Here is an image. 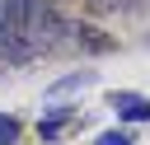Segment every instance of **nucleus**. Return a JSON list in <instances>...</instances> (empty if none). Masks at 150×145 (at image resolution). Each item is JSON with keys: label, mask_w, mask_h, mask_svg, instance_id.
Returning <instances> with one entry per match:
<instances>
[{"label": "nucleus", "mask_w": 150, "mask_h": 145, "mask_svg": "<svg viewBox=\"0 0 150 145\" xmlns=\"http://www.w3.org/2000/svg\"><path fill=\"white\" fill-rule=\"evenodd\" d=\"M33 9H38V0H0V56L14 65L33 61V51H28Z\"/></svg>", "instance_id": "f257e3e1"}, {"label": "nucleus", "mask_w": 150, "mask_h": 145, "mask_svg": "<svg viewBox=\"0 0 150 145\" xmlns=\"http://www.w3.org/2000/svg\"><path fill=\"white\" fill-rule=\"evenodd\" d=\"M70 117H75L70 108H56V112H47V117L38 122V136H42V140H56V136L70 126Z\"/></svg>", "instance_id": "7ed1b4c3"}, {"label": "nucleus", "mask_w": 150, "mask_h": 145, "mask_svg": "<svg viewBox=\"0 0 150 145\" xmlns=\"http://www.w3.org/2000/svg\"><path fill=\"white\" fill-rule=\"evenodd\" d=\"M94 145H136V140H131V131H103Z\"/></svg>", "instance_id": "423d86ee"}, {"label": "nucleus", "mask_w": 150, "mask_h": 145, "mask_svg": "<svg viewBox=\"0 0 150 145\" xmlns=\"http://www.w3.org/2000/svg\"><path fill=\"white\" fill-rule=\"evenodd\" d=\"M84 5H94V9H127L131 0H84Z\"/></svg>", "instance_id": "0eeeda50"}, {"label": "nucleus", "mask_w": 150, "mask_h": 145, "mask_svg": "<svg viewBox=\"0 0 150 145\" xmlns=\"http://www.w3.org/2000/svg\"><path fill=\"white\" fill-rule=\"evenodd\" d=\"M108 108H112L122 122H150V98H145V94L117 89V94H108Z\"/></svg>", "instance_id": "f03ea898"}, {"label": "nucleus", "mask_w": 150, "mask_h": 145, "mask_svg": "<svg viewBox=\"0 0 150 145\" xmlns=\"http://www.w3.org/2000/svg\"><path fill=\"white\" fill-rule=\"evenodd\" d=\"M19 140H23V122L0 112V145H19Z\"/></svg>", "instance_id": "39448f33"}, {"label": "nucleus", "mask_w": 150, "mask_h": 145, "mask_svg": "<svg viewBox=\"0 0 150 145\" xmlns=\"http://www.w3.org/2000/svg\"><path fill=\"white\" fill-rule=\"evenodd\" d=\"M89 84H94V70L66 75V80H56V84H52V98H56V94H70V89H89Z\"/></svg>", "instance_id": "20e7f679"}]
</instances>
